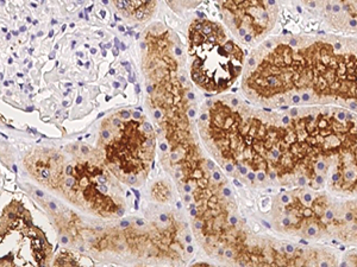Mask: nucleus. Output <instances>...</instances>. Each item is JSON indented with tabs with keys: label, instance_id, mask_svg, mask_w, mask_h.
Segmentation results:
<instances>
[{
	"label": "nucleus",
	"instance_id": "1",
	"mask_svg": "<svg viewBox=\"0 0 357 267\" xmlns=\"http://www.w3.org/2000/svg\"><path fill=\"white\" fill-rule=\"evenodd\" d=\"M355 42L333 37L268 40L248 58L244 92L264 105L348 102L356 111Z\"/></svg>",
	"mask_w": 357,
	"mask_h": 267
},
{
	"label": "nucleus",
	"instance_id": "2",
	"mask_svg": "<svg viewBox=\"0 0 357 267\" xmlns=\"http://www.w3.org/2000/svg\"><path fill=\"white\" fill-rule=\"evenodd\" d=\"M77 147L36 149L25 156V168L40 184L85 211L102 215L117 211L119 208L107 195L105 170L80 157Z\"/></svg>",
	"mask_w": 357,
	"mask_h": 267
},
{
	"label": "nucleus",
	"instance_id": "3",
	"mask_svg": "<svg viewBox=\"0 0 357 267\" xmlns=\"http://www.w3.org/2000/svg\"><path fill=\"white\" fill-rule=\"evenodd\" d=\"M188 54L192 80L208 93L230 88L243 69V50L208 19H197L190 26Z\"/></svg>",
	"mask_w": 357,
	"mask_h": 267
},
{
	"label": "nucleus",
	"instance_id": "4",
	"mask_svg": "<svg viewBox=\"0 0 357 267\" xmlns=\"http://www.w3.org/2000/svg\"><path fill=\"white\" fill-rule=\"evenodd\" d=\"M52 246L21 203L13 201L0 219V266H45Z\"/></svg>",
	"mask_w": 357,
	"mask_h": 267
},
{
	"label": "nucleus",
	"instance_id": "5",
	"mask_svg": "<svg viewBox=\"0 0 357 267\" xmlns=\"http://www.w3.org/2000/svg\"><path fill=\"white\" fill-rule=\"evenodd\" d=\"M220 18L240 40L250 44L272 31L279 0H217Z\"/></svg>",
	"mask_w": 357,
	"mask_h": 267
},
{
	"label": "nucleus",
	"instance_id": "6",
	"mask_svg": "<svg viewBox=\"0 0 357 267\" xmlns=\"http://www.w3.org/2000/svg\"><path fill=\"white\" fill-rule=\"evenodd\" d=\"M311 13L341 31L356 30V0H301Z\"/></svg>",
	"mask_w": 357,
	"mask_h": 267
},
{
	"label": "nucleus",
	"instance_id": "7",
	"mask_svg": "<svg viewBox=\"0 0 357 267\" xmlns=\"http://www.w3.org/2000/svg\"><path fill=\"white\" fill-rule=\"evenodd\" d=\"M119 15L131 22L151 19L158 8V0H111Z\"/></svg>",
	"mask_w": 357,
	"mask_h": 267
},
{
	"label": "nucleus",
	"instance_id": "8",
	"mask_svg": "<svg viewBox=\"0 0 357 267\" xmlns=\"http://www.w3.org/2000/svg\"><path fill=\"white\" fill-rule=\"evenodd\" d=\"M174 11H186L197 8L203 0H165Z\"/></svg>",
	"mask_w": 357,
	"mask_h": 267
},
{
	"label": "nucleus",
	"instance_id": "9",
	"mask_svg": "<svg viewBox=\"0 0 357 267\" xmlns=\"http://www.w3.org/2000/svg\"><path fill=\"white\" fill-rule=\"evenodd\" d=\"M356 177V172L354 170H348L345 172V179L348 181V182H351Z\"/></svg>",
	"mask_w": 357,
	"mask_h": 267
},
{
	"label": "nucleus",
	"instance_id": "10",
	"mask_svg": "<svg viewBox=\"0 0 357 267\" xmlns=\"http://www.w3.org/2000/svg\"><path fill=\"white\" fill-rule=\"evenodd\" d=\"M266 178H267V175L264 174V171H259L257 175H256V179H257V181H260V182L266 181Z\"/></svg>",
	"mask_w": 357,
	"mask_h": 267
},
{
	"label": "nucleus",
	"instance_id": "11",
	"mask_svg": "<svg viewBox=\"0 0 357 267\" xmlns=\"http://www.w3.org/2000/svg\"><path fill=\"white\" fill-rule=\"evenodd\" d=\"M317 232H318V229H317V227L310 226L309 228H307V235H309V236H311V238H312V236H316Z\"/></svg>",
	"mask_w": 357,
	"mask_h": 267
},
{
	"label": "nucleus",
	"instance_id": "12",
	"mask_svg": "<svg viewBox=\"0 0 357 267\" xmlns=\"http://www.w3.org/2000/svg\"><path fill=\"white\" fill-rule=\"evenodd\" d=\"M212 178H213L215 182H220V179H222V175H220V171L215 170L213 174H212Z\"/></svg>",
	"mask_w": 357,
	"mask_h": 267
},
{
	"label": "nucleus",
	"instance_id": "13",
	"mask_svg": "<svg viewBox=\"0 0 357 267\" xmlns=\"http://www.w3.org/2000/svg\"><path fill=\"white\" fill-rule=\"evenodd\" d=\"M326 169V165H325L324 162H318L317 163V171L318 172H323Z\"/></svg>",
	"mask_w": 357,
	"mask_h": 267
},
{
	"label": "nucleus",
	"instance_id": "14",
	"mask_svg": "<svg viewBox=\"0 0 357 267\" xmlns=\"http://www.w3.org/2000/svg\"><path fill=\"white\" fill-rule=\"evenodd\" d=\"M304 200L306 203H311L313 201L312 194H310V193H305L304 194Z\"/></svg>",
	"mask_w": 357,
	"mask_h": 267
},
{
	"label": "nucleus",
	"instance_id": "15",
	"mask_svg": "<svg viewBox=\"0 0 357 267\" xmlns=\"http://www.w3.org/2000/svg\"><path fill=\"white\" fill-rule=\"evenodd\" d=\"M325 219L329 220V221L333 219V209H328V211H325Z\"/></svg>",
	"mask_w": 357,
	"mask_h": 267
},
{
	"label": "nucleus",
	"instance_id": "16",
	"mask_svg": "<svg viewBox=\"0 0 357 267\" xmlns=\"http://www.w3.org/2000/svg\"><path fill=\"white\" fill-rule=\"evenodd\" d=\"M284 251L289 253V254H292L293 252L296 251V247L293 246V245H286V247H284Z\"/></svg>",
	"mask_w": 357,
	"mask_h": 267
},
{
	"label": "nucleus",
	"instance_id": "17",
	"mask_svg": "<svg viewBox=\"0 0 357 267\" xmlns=\"http://www.w3.org/2000/svg\"><path fill=\"white\" fill-rule=\"evenodd\" d=\"M237 169L240 171V174L243 175V176H245V175L248 174V169L245 166H242L241 164H238V165H237Z\"/></svg>",
	"mask_w": 357,
	"mask_h": 267
},
{
	"label": "nucleus",
	"instance_id": "18",
	"mask_svg": "<svg viewBox=\"0 0 357 267\" xmlns=\"http://www.w3.org/2000/svg\"><path fill=\"white\" fill-rule=\"evenodd\" d=\"M354 218H355V216H354V214L351 213V211H348V213L345 214V221H348V222L353 221Z\"/></svg>",
	"mask_w": 357,
	"mask_h": 267
},
{
	"label": "nucleus",
	"instance_id": "19",
	"mask_svg": "<svg viewBox=\"0 0 357 267\" xmlns=\"http://www.w3.org/2000/svg\"><path fill=\"white\" fill-rule=\"evenodd\" d=\"M224 257H227V258L230 259V258L234 257V251H232V250H225V251H224Z\"/></svg>",
	"mask_w": 357,
	"mask_h": 267
},
{
	"label": "nucleus",
	"instance_id": "20",
	"mask_svg": "<svg viewBox=\"0 0 357 267\" xmlns=\"http://www.w3.org/2000/svg\"><path fill=\"white\" fill-rule=\"evenodd\" d=\"M316 182L321 186V184H324V176H321V175H318L316 177Z\"/></svg>",
	"mask_w": 357,
	"mask_h": 267
},
{
	"label": "nucleus",
	"instance_id": "21",
	"mask_svg": "<svg viewBox=\"0 0 357 267\" xmlns=\"http://www.w3.org/2000/svg\"><path fill=\"white\" fill-rule=\"evenodd\" d=\"M178 158H180V154L178 152H173L171 156L172 162H176Z\"/></svg>",
	"mask_w": 357,
	"mask_h": 267
},
{
	"label": "nucleus",
	"instance_id": "22",
	"mask_svg": "<svg viewBox=\"0 0 357 267\" xmlns=\"http://www.w3.org/2000/svg\"><path fill=\"white\" fill-rule=\"evenodd\" d=\"M183 191H185L186 194H190L192 191L191 184H185V186H183Z\"/></svg>",
	"mask_w": 357,
	"mask_h": 267
},
{
	"label": "nucleus",
	"instance_id": "23",
	"mask_svg": "<svg viewBox=\"0 0 357 267\" xmlns=\"http://www.w3.org/2000/svg\"><path fill=\"white\" fill-rule=\"evenodd\" d=\"M229 222L231 223L232 226H235V225L238 223V219H237L236 216H231V218L229 219Z\"/></svg>",
	"mask_w": 357,
	"mask_h": 267
},
{
	"label": "nucleus",
	"instance_id": "24",
	"mask_svg": "<svg viewBox=\"0 0 357 267\" xmlns=\"http://www.w3.org/2000/svg\"><path fill=\"white\" fill-rule=\"evenodd\" d=\"M281 201H282V203H289L291 200H289V195H282V196H281Z\"/></svg>",
	"mask_w": 357,
	"mask_h": 267
},
{
	"label": "nucleus",
	"instance_id": "25",
	"mask_svg": "<svg viewBox=\"0 0 357 267\" xmlns=\"http://www.w3.org/2000/svg\"><path fill=\"white\" fill-rule=\"evenodd\" d=\"M247 177L249 181H255L256 179V175L254 174V172H248Z\"/></svg>",
	"mask_w": 357,
	"mask_h": 267
},
{
	"label": "nucleus",
	"instance_id": "26",
	"mask_svg": "<svg viewBox=\"0 0 357 267\" xmlns=\"http://www.w3.org/2000/svg\"><path fill=\"white\" fill-rule=\"evenodd\" d=\"M298 184L301 186H306V178L305 177H301L299 179H298Z\"/></svg>",
	"mask_w": 357,
	"mask_h": 267
},
{
	"label": "nucleus",
	"instance_id": "27",
	"mask_svg": "<svg viewBox=\"0 0 357 267\" xmlns=\"http://www.w3.org/2000/svg\"><path fill=\"white\" fill-rule=\"evenodd\" d=\"M195 229H202V228H203V222H200V221H195Z\"/></svg>",
	"mask_w": 357,
	"mask_h": 267
},
{
	"label": "nucleus",
	"instance_id": "28",
	"mask_svg": "<svg viewBox=\"0 0 357 267\" xmlns=\"http://www.w3.org/2000/svg\"><path fill=\"white\" fill-rule=\"evenodd\" d=\"M225 169H227V172H232V171H234V165H232L231 163H229V164H227V166H225Z\"/></svg>",
	"mask_w": 357,
	"mask_h": 267
},
{
	"label": "nucleus",
	"instance_id": "29",
	"mask_svg": "<svg viewBox=\"0 0 357 267\" xmlns=\"http://www.w3.org/2000/svg\"><path fill=\"white\" fill-rule=\"evenodd\" d=\"M272 156L274 158H279V157H280V151L275 150V149H274V150L272 151Z\"/></svg>",
	"mask_w": 357,
	"mask_h": 267
},
{
	"label": "nucleus",
	"instance_id": "30",
	"mask_svg": "<svg viewBox=\"0 0 357 267\" xmlns=\"http://www.w3.org/2000/svg\"><path fill=\"white\" fill-rule=\"evenodd\" d=\"M223 194L227 196V197H229V196H231V191L229 189V188H225V189H223Z\"/></svg>",
	"mask_w": 357,
	"mask_h": 267
},
{
	"label": "nucleus",
	"instance_id": "31",
	"mask_svg": "<svg viewBox=\"0 0 357 267\" xmlns=\"http://www.w3.org/2000/svg\"><path fill=\"white\" fill-rule=\"evenodd\" d=\"M160 149L162 150V152H166V151L168 150V146H167L166 143H162V144L160 145Z\"/></svg>",
	"mask_w": 357,
	"mask_h": 267
},
{
	"label": "nucleus",
	"instance_id": "32",
	"mask_svg": "<svg viewBox=\"0 0 357 267\" xmlns=\"http://www.w3.org/2000/svg\"><path fill=\"white\" fill-rule=\"evenodd\" d=\"M282 225H284V226H289V225H291V220H289V218H284V219L282 220Z\"/></svg>",
	"mask_w": 357,
	"mask_h": 267
},
{
	"label": "nucleus",
	"instance_id": "33",
	"mask_svg": "<svg viewBox=\"0 0 357 267\" xmlns=\"http://www.w3.org/2000/svg\"><path fill=\"white\" fill-rule=\"evenodd\" d=\"M160 220L162 221V222H167L168 221V216L166 214L160 215Z\"/></svg>",
	"mask_w": 357,
	"mask_h": 267
},
{
	"label": "nucleus",
	"instance_id": "34",
	"mask_svg": "<svg viewBox=\"0 0 357 267\" xmlns=\"http://www.w3.org/2000/svg\"><path fill=\"white\" fill-rule=\"evenodd\" d=\"M193 251H195V248H193V246H192V245H188V246H187V253H190V254H192V253H193Z\"/></svg>",
	"mask_w": 357,
	"mask_h": 267
},
{
	"label": "nucleus",
	"instance_id": "35",
	"mask_svg": "<svg viewBox=\"0 0 357 267\" xmlns=\"http://www.w3.org/2000/svg\"><path fill=\"white\" fill-rule=\"evenodd\" d=\"M333 182H338V181H340V174H333Z\"/></svg>",
	"mask_w": 357,
	"mask_h": 267
},
{
	"label": "nucleus",
	"instance_id": "36",
	"mask_svg": "<svg viewBox=\"0 0 357 267\" xmlns=\"http://www.w3.org/2000/svg\"><path fill=\"white\" fill-rule=\"evenodd\" d=\"M130 226V222H128V221H122L121 222V227H123V228H126V227Z\"/></svg>",
	"mask_w": 357,
	"mask_h": 267
},
{
	"label": "nucleus",
	"instance_id": "37",
	"mask_svg": "<svg viewBox=\"0 0 357 267\" xmlns=\"http://www.w3.org/2000/svg\"><path fill=\"white\" fill-rule=\"evenodd\" d=\"M207 166H208L210 169H215V163L210 161V162H207Z\"/></svg>",
	"mask_w": 357,
	"mask_h": 267
},
{
	"label": "nucleus",
	"instance_id": "38",
	"mask_svg": "<svg viewBox=\"0 0 357 267\" xmlns=\"http://www.w3.org/2000/svg\"><path fill=\"white\" fill-rule=\"evenodd\" d=\"M185 241H186L187 243H191V241H192L191 235H186V238H185Z\"/></svg>",
	"mask_w": 357,
	"mask_h": 267
},
{
	"label": "nucleus",
	"instance_id": "39",
	"mask_svg": "<svg viewBox=\"0 0 357 267\" xmlns=\"http://www.w3.org/2000/svg\"><path fill=\"white\" fill-rule=\"evenodd\" d=\"M132 193H134V194L136 195V200H137V201H139V193H138V191H136V189H132Z\"/></svg>",
	"mask_w": 357,
	"mask_h": 267
},
{
	"label": "nucleus",
	"instance_id": "40",
	"mask_svg": "<svg viewBox=\"0 0 357 267\" xmlns=\"http://www.w3.org/2000/svg\"><path fill=\"white\" fill-rule=\"evenodd\" d=\"M185 201H186L187 203L191 202V196L186 195V196H185Z\"/></svg>",
	"mask_w": 357,
	"mask_h": 267
},
{
	"label": "nucleus",
	"instance_id": "41",
	"mask_svg": "<svg viewBox=\"0 0 357 267\" xmlns=\"http://www.w3.org/2000/svg\"><path fill=\"white\" fill-rule=\"evenodd\" d=\"M136 222H137V226H143L144 225V222L141 219L136 220Z\"/></svg>",
	"mask_w": 357,
	"mask_h": 267
},
{
	"label": "nucleus",
	"instance_id": "42",
	"mask_svg": "<svg viewBox=\"0 0 357 267\" xmlns=\"http://www.w3.org/2000/svg\"><path fill=\"white\" fill-rule=\"evenodd\" d=\"M234 183H235V186H240V188H242V183H240L238 182V181H237V179H235V181H234Z\"/></svg>",
	"mask_w": 357,
	"mask_h": 267
},
{
	"label": "nucleus",
	"instance_id": "43",
	"mask_svg": "<svg viewBox=\"0 0 357 267\" xmlns=\"http://www.w3.org/2000/svg\"><path fill=\"white\" fill-rule=\"evenodd\" d=\"M191 215L192 216H197V209H195V208L191 209Z\"/></svg>",
	"mask_w": 357,
	"mask_h": 267
},
{
	"label": "nucleus",
	"instance_id": "44",
	"mask_svg": "<svg viewBox=\"0 0 357 267\" xmlns=\"http://www.w3.org/2000/svg\"><path fill=\"white\" fill-rule=\"evenodd\" d=\"M262 223H264V226L267 227V228H272V227H271V225H269V223L268 222H266V221H262Z\"/></svg>",
	"mask_w": 357,
	"mask_h": 267
},
{
	"label": "nucleus",
	"instance_id": "45",
	"mask_svg": "<svg viewBox=\"0 0 357 267\" xmlns=\"http://www.w3.org/2000/svg\"><path fill=\"white\" fill-rule=\"evenodd\" d=\"M218 254L224 255V250H223V248H220V250H218Z\"/></svg>",
	"mask_w": 357,
	"mask_h": 267
},
{
	"label": "nucleus",
	"instance_id": "46",
	"mask_svg": "<svg viewBox=\"0 0 357 267\" xmlns=\"http://www.w3.org/2000/svg\"><path fill=\"white\" fill-rule=\"evenodd\" d=\"M176 207H178V209H181L183 208V204H181V202L176 203Z\"/></svg>",
	"mask_w": 357,
	"mask_h": 267
},
{
	"label": "nucleus",
	"instance_id": "47",
	"mask_svg": "<svg viewBox=\"0 0 357 267\" xmlns=\"http://www.w3.org/2000/svg\"><path fill=\"white\" fill-rule=\"evenodd\" d=\"M321 266H329V264L326 263V261H323V263H321Z\"/></svg>",
	"mask_w": 357,
	"mask_h": 267
},
{
	"label": "nucleus",
	"instance_id": "48",
	"mask_svg": "<svg viewBox=\"0 0 357 267\" xmlns=\"http://www.w3.org/2000/svg\"><path fill=\"white\" fill-rule=\"evenodd\" d=\"M271 178H272V179H274V178H275V172H274V171H272V172H271Z\"/></svg>",
	"mask_w": 357,
	"mask_h": 267
},
{
	"label": "nucleus",
	"instance_id": "49",
	"mask_svg": "<svg viewBox=\"0 0 357 267\" xmlns=\"http://www.w3.org/2000/svg\"><path fill=\"white\" fill-rule=\"evenodd\" d=\"M193 208H195V203H191V204H190V209H193Z\"/></svg>",
	"mask_w": 357,
	"mask_h": 267
},
{
	"label": "nucleus",
	"instance_id": "50",
	"mask_svg": "<svg viewBox=\"0 0 357 267\" xmlns=\"http://www.w3.org/2000/svg\"><path fill=\"white\" fill-rule=\"evenodd\" d=\"M0 178H1V175H0Z\"/></svg>",
	"mask_w": 357,
	"mask_h": 267
}]
</instances>
